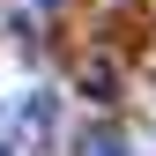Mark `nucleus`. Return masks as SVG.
Returning <instances> with one entry per match:
<instances>
[{
    "label": "nucleus",
    "mask_w": 156,
    "mask_h": 156,
    "mask_svg": "<svg viewBox=\"0 0 156 156\" xmlns=\"http://www.w3.org/2000/svg\"><path fill=\"white\" fill-rule=\"evenodd\" d=\"M82 97L112 104V97H119V67H112V60H82Z\"/></svg>",
    "instance_id": "nucleus-2"
},
{
    "label": "nucleus",
    "mask_w": 156,
    "mask_h": 156,
    "mask_svg": "<svg viewBox=\"0 0 156 156\" xmlns=\"http://www.w3.org/2000/svg\"><path fill=\"white\" fill-rule=\"evenodd\" d=\"M74 156H126V141H119V126H89Z\"/></svg>",
    "instance_id": "nucleus-3"
},
{
    "label": "nucleus",
    "mask_w": 156,
    "mask_h": 156,
    "mask_svg": "<svg viewBox=\"0 0 156 156\" xmlns=\"http://www.w3.org/2000/svg\"><path fill=\"white\" fill-rule=\"evenodd\" d=\"M52 126H60V104H52V89H37L23 104V134H30V141H52Z\"/></svg>",
    "instance_id": "nucleus-1"
},
{
    "label": "nucleus",
    "mask_w": 156,
    "mask_h": 156,
    "mask_svg": "<svg viewBox=\"0 0 156 156\" xmlns=\"http://www.w3.org/2000/svg\"><path fill=\"white\" fill-rule=\"evenodd\" d=\"M0 156H15V141H8V134H0Z\"/></svg>",
    "instance_id": "nucleus-4"
},
{
    "label": "nucleus",
    "mask_w": 156,
    "mask_h": 156,
    "mask_svg": "<svg viewBox=\"0 0 156 156\" xmlns=\"http://www.w3.org/2000/svg\"><path fill=\"white\" fill-rule=\"evenodd\" d=\"M37 8H60V0H37Z\"/></svg>",
    "instance_id": "nucleus-5"
}]
</instances>
